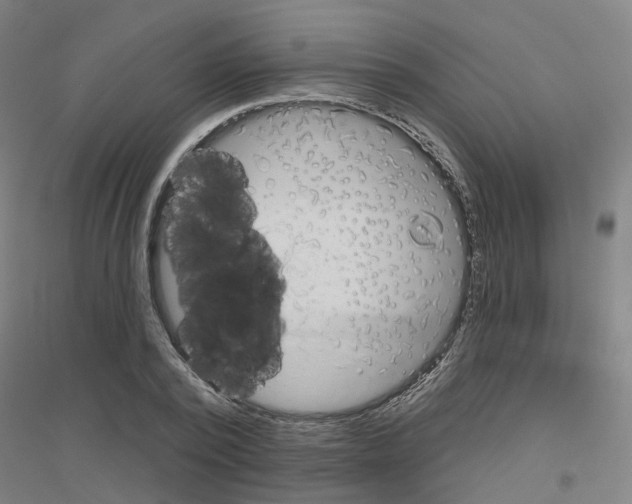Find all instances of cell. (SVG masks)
Instances as JSON below:
<instances>
[{
    "mask_svg": "<svg viewBox=\"0 0 632 504\" xmlns=\"http://www.w3.org/2000/svg\"><path fill=\"white\" fill-rule=\"evenodd\" d=\"M147 267L167 336L200 380L247 404L277 376L286 280L236 153L199 141L181 156L156 204Z\"/></svg>",
    "mask_w": 632,
    "mask_h": 504,
    "instance_id": "6da1fadb",
    "label": "cell"
}]
</instances>
